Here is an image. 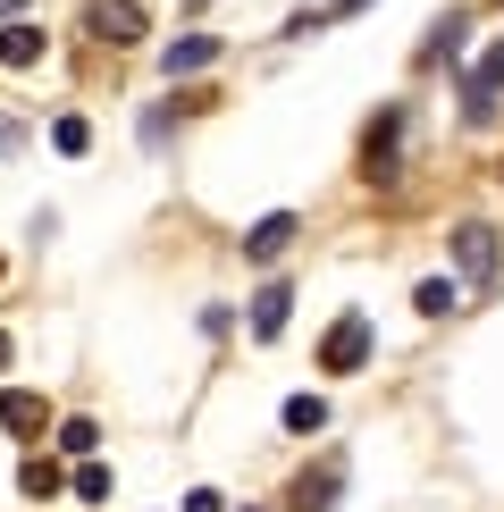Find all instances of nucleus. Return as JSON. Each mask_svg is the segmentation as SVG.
Returning a JSON list of instances; mask_svg holds the SVG:
<instances>
[{"label":"nucleus","instance_id":"aec40b11","mask_svg":"<svg viewBox=\"0 0 504 512\" xmlns=\"http://www.w3.org/2000/svg\"><path fill=\"white\" fill-rule=\"evenodd\" d=\"M177 512H227V504H219V487H194V496H185Z\"/></svg>","mask_w":504,"mask_h":512},{"label":"nucleus","instance_id":"2eb2a0df","mask_svg":"<svg viewBox=\"0 0 504 512\" xmlns=\"http://www.w3.org/2000/svg\"><path fill=\"white\" fill-rule=\"evenodd\" d=\"M93 445H101V429H93V420H59V454L93 462Z\"/></svg>","mask_w":504,"mask_h":512},{"label":"nucleus","instance_id":"20e7f679","mask_svg":"<svg viewBox=\"0 0 504 512\" xmlns=\"http://www.w3.org/2000/svg\"><path fill=\"white\" fill-rule=\"evenodd\" d=\"M496 93H504V42L479 59L471 76H462V126H488V118H496Z\"/></svg>","mask_w":504,"mask_h":512},{"label":"nucleus","instance_id":"b1692460","mask_svg":"<svg viewBox=\"0 0 504 512\" xmlns=\"http://www.w3.org/2000/svg\"><path fill=\"white\" fill-rule=\"evenodd\" d=\"M0 277H9V261H0Z\"/></svg>","mask_w":504,"mask_h":512},{"label":"nucleus","instance_id":"dca6fc26","mask_svg":"<svg viewBox=\"0 0 504 512\" xmlns=\"http://www.w3.org/2000/svg\"><path fill=\"white\" fill-rule=\"evenodd\" d=\"M59 487H68V471H59L51 454H34L26 462V496H59Z\"/></svg>","mask_w":504,"mask_h":512},{"label":"nucleus","instance_id":"5701e85b","mask_svg":"<svg viewBox=\"0 0 504 512\" xmlns=\"http://www.w3.org/2000/svg\"><path fill=\"white\" fill-rule=\"evenodd\" d=\"M9 9H26V0H0V17H9Z\"/></svg>","mask_w":504,"mask_h":512},{"label":"nucleus","instance_id":"39448f33","mask_svg":"<svg viewBox=\"0 0 504 512\" xmlns=\"http://www.w3.org/2000/svg\"><path fill=\"white\" fill-rule=\"evenodd\" d=\"M336 496H345V454H320L303 479H294V496H286V512H328Z\"/></svg>","mask_w":504,"mask_h":512},{"label":"nucleus","instance_id":"1a4fd4ad","mask_svg":"<svg viewBox=\"0 0 504 512\" xmlns=\"http://www.w3.org/2000/svg\"><path fill=\"white\" fill-rule=\"evenodd\" d=\"M294 227H303L294 210H269V219H252V227H244V252H252V261H278V252L294 244Z\"/></svg>","mask_w":504,"mask_h":512},{"label":"nucleus","instance_id":"f03ea898","mask_svg":"<svg viewBox=\"0 0 504 512\" xmlns=\"http://www.w3.org/2000/svg\"><path fill=\"white\" fill-rule=\"evenodd\" d=\"M395 152H404V110H378L362 126V185L387 194V185H395Z\"/></svg>","mask_w":504,"mask_h":512},{"label":"nucleus","instance_id":"f257e3e1","mask_svg":"<svg viewBox=\"0 0 504 512\" xmlns=\"http://www.w3.org/2000/svg\"><path fill=\"white\" fill-rule=\"evenodd\" d=\"M84 34L110 42V51H135L152 34V17H143V0H84Z\"/></svg>","mask_w":504,"mask_h":512},{"label":"nucleus","instance_id":"6ab92c4d","mask_svg":"<svg viewBox=\"0 0 504 512\" xmlns=\"http://www.w3.org/2000/svg\"><path fill=\"white\" fill-rule=\"evenodd\" d=\"M68 487H76L84 504H101V496H110V471H101V462H76V479H68Z\"/></svg>","mask_w":504,"mask_h":512},{"label":"nucleus","instance_id":"a211bd4d","mask_svg":"<svg viewBox=\"0 0 504 512\" xmlns=\"http://www.w3.org/2000/svg\"><path fill=\"white\" fill-rule=\"evenodd\" d=\"M454 51H462V9H446V17H437V42H429L420 59H454Z\"/></svg>","mask_w":504,"mask_h":512},{"label":"nucleus","instance_id":"0eeeda50","mask_svg":"<svg viewBox=\"0 0 504 512\" xmlns=\"http://www.w3.org/2000/svg\"><path fill=\"white\" fill-rule=\"evenodd\" d=\"M219 51H227V42L194 26V34H177V42H168V51H160V76H177V84H185V76H202V68H219Z\"/></svg>","mask_w":504,"mask_h":512},{"label":"nucleus","instance_id":"f3484780","mask_svg":"<svg viewBox=\"0 0 504 512\" xmlns=\"http://www.w3.org/2000/svg\"><path fill=\"white\" fill-rule=\"evenodd\" d=\"M51 143H59V152H93V126H84V118H51Z\"/></svg>","mask_w":504,"mask_h":512},{"label":"nucleus","instance_id":"4468645a","mask_svg":"<svg viewBox=\"0 0 504 512\" xmlns=\"http://www.w3.org/2000/svg\"><path fill=\"white\" fill-rule=\"evenodd\" d=\"M286 429H294V437H320V429H328V403H320V395H294V403H286Z\"/></svg>","mask_w":504,"mask_h":512},{"label":"nucleus","instance_id":"423d86ee","mask_svg":"<svg viewBox=\"0 0 504 512\" xmlns=\"http://www.w3.org/2000/svg\"><path fill=\"white\" fill-rule=\"evenodd\" d=\"M454 269L471 277V286H496V227L462 219V227H454Z\"/></svg>","mask_w":504,"mask_h":512},{"label":"nucleus","instance_id":"9d476101","mask_svg":"<svg viewBox=\"0 0 504 512\" xmlns=\"http://www.w3.org/2000/svg\"><path fill=\"white\" fill-rule=\"evenodd\" d=\"M286 311H294V286H286V277H269V286L252 294V336H286Z\"/></svg>","mask_w":504,"mask_h":512},{"label":"nucleus","instance_id":"4be33fe9","mask_svg":"<svg viewBox=\"0 0 504 512\" xmlns=\"http://www.w3.org/2000/svg\"><path fill=\"white\" fill-rule=\"evenodd\" d=\"M0 370H9V336H0Z\"/></svg>","mask_w":504,"mask_h":512},{"label":"nucleus","instance_id":"6e6552de","mask_svg":"<svg viewBox=\"0 0 504 512\" xmlns=\"http://www.w3.org/2000/svg\"><path fill=\"white\" fill-rule=\"evenodd\" d=\"M0 429H9V437H42V429H51V403L26 395V387H9V395H0Z\"/></svg>","mask_w":504,"mask_h":512},{"label":"nucleus","instance_id":"ddd939ff","mask_svg":"<svg viewBox=\"0 0 504 512\" xmlns=\"http://www.w3.org/2000/svg\"><path fill=\"white\" fill-rule=\"evenodd\" d=\"M412 311H420V319H446V311H454V277H420V286H412Z\"/></svg>","mask_w":504,"mask_h":512},{"label":"nucleus","instance_id":"9b49d317","mask_svg":"<svg viewBox=\"0 0 504 512\" xmlns=\"http://www.w3.org/2000/svg\"><path fill=\"white\" fill-rule=\"evenodd\" d=\"M42 42H51L42 26H0V68H34V59H42Z\"/></svg>","mask_w":504,"mask_h":512},{"label":"nucleus","instance_id":"412c9836","mask_svg":"<svg viewBox=\"0 0 504 512\" xmlns=\"http://www.w3.org/2000/svg\"><path fill=\"white\" fill-rule=\"evenodd\" d=\"M9 143H17V126H9V118H0V152H9Z\"/></svg>","mask_w":504,"mask_h":512},{"label":"nucleus","instance_id":"f8f14e48","mask_svg":"<svg viewBox=\"0 0 504 512\" xmlns=\"http://www.w3.org/2000/svg\"><path fill=\"white\" fill-rule=\"evenodd\" d=\"M194 110H202V101H194V93H168V101H160V110H152V118H143V143H168V135H177V118H194Z\"/></svg>","mask_w":504,"mask_h":512},{"label":"nucleus","instance_id":"7ed1b4c3","mask_svg":"<svg viewBox=\"0 0 504 512\" xmlns=\"http://www.w3.org/2000/svg\"><path fill=\"white\" fill-rule=\"evenodd\" d=\"M362 361H370V319H362V311H345V319L320 336V370H328V378H353Z\"/></svg>","mask_w":504,"mask_h":512}]
</instances>
